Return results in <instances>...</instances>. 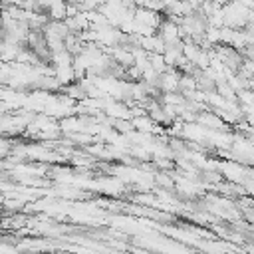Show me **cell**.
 <instances>
[{
  "label": "cell",
  "mask_w": 254,
  "mask_h": 254,
  "mask_svg": "<svg viewBox=\"0 0 254 254\" xmlns=\"http://www.w3.org/2000/svg\"><path fill=\"white\" fill-rule=\"evenodd\" d=\"M36 2H38V8H40V12H46V14H48L50 6H52L56 0H36Z\"/></svg>",
  "instance_id": "obj_1"
}]
</instances>
